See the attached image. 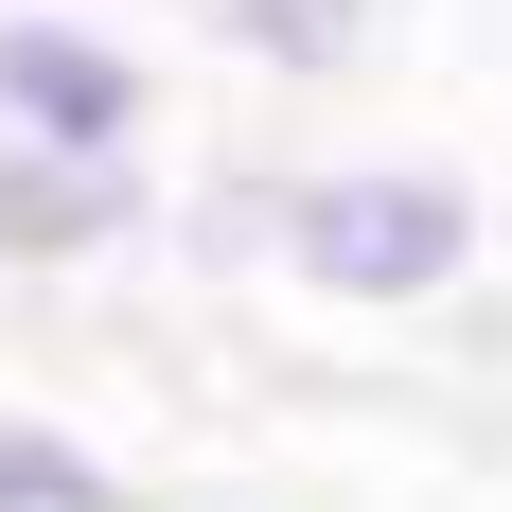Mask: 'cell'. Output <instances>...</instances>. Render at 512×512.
Wrapping results in <instances>:
<instances>
[{
    "mask_svg": "<svg viewBox=\"0 0 512 512\" xmlns=\"http://www.w3.org/2000/svg\"><path fill=\"white\" fill-rule=\"evenodd\" d=\"M159 248V159H36L0 142V283H89Z\"/></svg>",
    "mask_w": 512,
    "mask_h": 512,
    "instance_id": "obj_3",
    "label": "cell"
},
{
    "mask_svg": "<svg viewBox=\"0 0 512 512\" xmlns=\"http://www.w3.org/2000/svg\"><path fill=\"white\" fill-rule=\"evenodd\" d=\"M495 265V195L442 142H354V159H265L248 283H301L318 318H442Z\"/></svg>",
    "mask_w": 512,
    "mask_h": 512,
    "instance_id": "obj_1",
    "label": "cell"
},
{
    "mask_svg": "<svg viewBox=\"0 0 512 512\" xmlns=\"http://www.w3.org/2000/svg\"><path fill=\"white\" fill-rule=\"evenodd\" d=\"M0 512H142V477L106 460L89 424H53V407H0Z\"/></svg>",
    "mask_w": 512,
    "mask_h": 512,
    "instance_id": "obj_5",
    "label": "cell"
},
{
    "mask_svg": "<svg viewBox=\"0 0 512 512\" xmlns=\"http://www.w3.org/2000/svg\"><path fill=\"white\" fill-rule=\"evenodd\" d=\"M18 18H124V0H18Z\"/></svg>",
    "mask_w": 512,
    "mask_h": 512,
    "instance_id": "obj_6",
    "label": "cell"
},
{
    "mask_svg": "<svg viewBox=\"0 0 512 512\" xmlns=\"http://www.w3.org/2000/svg\"><path fill=\"white\" fill-rule=\"evenodd\" d=\"M0 142H36V159H159V53L124 18H18L0 0Z\"/></svg>",
    "mask_w": 512,
    "mask_h": 512,
    "instance_id": "obj_2",
    "label": "cell"
},
{
    "mask_svg": "<svg viewBox=\"0 0 512 512\" xmlns=\"http://www.w3.org/2000/svg\"><path fill=\"white\" fill-rule=\"evenodd\" d=\"M177 18H195L230 71H265V89H354L424 0H177Z\"/></svg>",
    "mask_w": 512,
    "mask_h": 512,
    "instance_id": "obj_4",
    "label": "cell"
}]
</instances>
